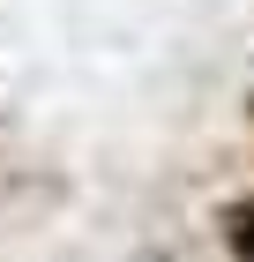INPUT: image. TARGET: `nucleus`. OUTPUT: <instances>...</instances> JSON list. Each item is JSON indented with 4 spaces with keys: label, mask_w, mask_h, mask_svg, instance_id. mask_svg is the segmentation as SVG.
<instances>
[{
    "label": "nucleus",
    "mask_w": 254,
    "mask_h": 262,
    "mask_svg": "<svg viewBox=\"0 0 254 262\" xmlns=\"http://www.w3.org/2000/svg\"><path fill=\"white\" fill-rule=\"evenodd\" d=\"M217 247L232 262H254V195H232L217 210Z\"/></svg>",
    "instance_id": "f257e3e1"
}]
</instances>
